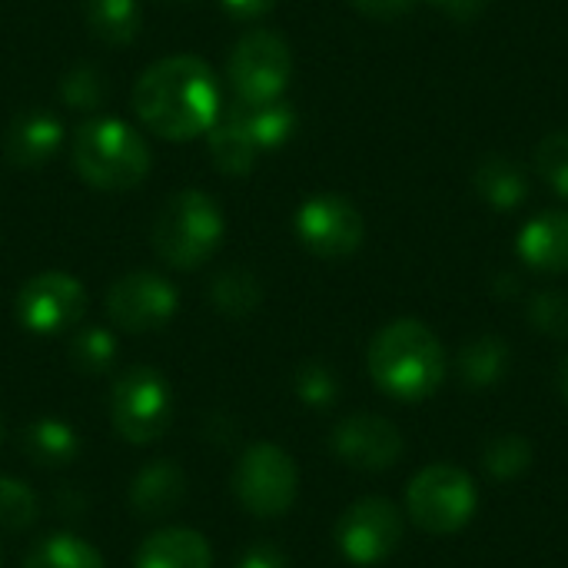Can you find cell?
I'll list each match as a JSON object with an SVG mask.
<instances>
[{
	"label": "cell",
	"mask_w": 568,
	"mask_h": 568,
	"mask_svg": "<svg viewBox=\"0 0 568 568\" xmlns=\"http://www.w3.org/2000/svg\"><path fill=\"white\" fill-rule=\"evenodd\" d=\"M133 110L163 140H193L220 120V83L193 53L163 57L133 87Z\"/></svg>",
	"instance_id": "cell-1"
},
{
	"label": "cell",
	"mask_w": 568,
	"mask_h": 568,
	"mask_svg": "<svg viewBox=\"0 0 568 568\" xmlns=\"http://www.w3.org/2000/svg\"><path fill=\"white\" fill-rule=\"evenodd\" d=\"M369 376L373 383L403 403L433 396L446 376V353L436 333L419 320H396L383 326L369 343Z\"/></svg>",
	"instance_id": "cell-2"
},
{
	"label": "cell",
	"mask_w": 568,
	"mask_h": 568,
	"mask_svg": "<svg viewBox=\"0 0 568 568\" xmlns=\"http://www.w3.org/2000/svg\"><path fill=\"white\" fill-rule=\"evenodd\" d=\"M73 170L93 190L123 193L146 180L153 153L146 140L116 116H93L73 133Z\"/></svg>",
	"instance_id": "cell-3"
},
{
	"label": "cell",
	"mask_w": 568,
	"mask_h": 568,
	"mask_svg": "<svg viewBox=\"0 0 568 568\" xmlns=\"http://www.w3.org/2000/svg\"><path fill=\"white\" fill-rule=\"evenodd\" d=\"M226 233L220 203L203 190L173 193L153 220V250L173 270H200Z\"/></svg>",
	"instance_id": "cell-4"
},
{
	"label": "cell",
	"mask_w": 568,
	"mask_h": 568,
	"mask_svg": "<svg viewBox=\"0 0 568 568\" xmlns=\"http://www.w3.org/2000/svg\"><path fill=\"white\" fill-rule=\"evenodd\" d=\"M230 489L240 509L253 519H280L293 509L300 493L296 459L273 443H253L236 459Z\"/></svg>",
	"instance_id": "cell-5"
},
{
	"label": "cell",
	"mask_w": 568,
	"mask_h": 568,
	"mask_svg": "<svg viewBox=\"0 0 568 568\" xmlns=\"http://www.w3.org/2000/svg\"><path fill=\"white\" fill-rule=\"evenodd\" d=\"M110 423L123 443L150 446L173 423V389L153 366H130L110 389Z\"/></svg>",
	"instance_id": "cell-6"
},
{
	"label": "cell",
	"mask_w": 568,
	"mask_h": 568,
	"mask_svg": "<svg viewBox=\"0 0 568 568\" xmlns=\"http://www.w3.org/2000/svg\"><path fill=\"white\" fill-rule=\"evenodd\" d=\"M406 513L423 532H459L476 513V483L466 469L453 463H433L409 479Z\"/></svg>",
	"instance_id": "cell-7"
},
{
	"label": "cell",
	"mask_w": 568,
	"mask_h": 568,
	"mask_svg": "<svg viewBox=\"0 0 568 568\" xmlns=\"http://www.w3.org/2000/svg\"><path fill=\"white\" fill-rule=\"evenodd\" d=\"M226 77L240 103L280 100L293 77L290 43L273 30H250L233 43Z\"/></svg>",
	"instance_id": "cell-8"
},
{
	"label": "cell",
	"mask_w": 568,
	"mask_h": 568,
	"mask_svg": "<svg viewBox=\"0 0 568 568\" xmlns=\"http://www.w3.org/2000/svg\"><path fill=\"white\" fill-rule=\"evenodd\" d=\"M87 313V290L77 276L47 270L30 276L17 293V320L33 336H57L73 329Z\"/></svg>",
	"instance_id": "cell-9"
},
{
	"label": "cell",
	"mask_w": 568,
	"mask_h": 568,
	"mask_svg": "<svg viewBox=\"0 0 568 568\" xmlns=\"http://www.w3.org/2000/svg\"><path fill=\"white\" fill-rule=\"evenodd\" d=\"M180 310V293L176 286L150 270H136L120 276L106 290V316L116 329L143 336L163 329Z\"/></svg>",
	"instance_id": "cell-10"
},
{
	"label": "cell",
	"mask_w": 568,
	"mask_h": 568,
	"mask_svg": "<svg viewBox=\"0 0 568 568\" xmlns=\"http://www.w3.org/2000/svg\"><path fill=\"white\" fill-rule=\"evenodd\" d=\"M333 539L343 559L353 566H376L389 559L403 542V513L379 496L359 499L339 516Z\"/></svg>",
	"instance_id": "cell-11"
},
{
	"label": "cell",
	"mask_w": 568,
	"mask_h": 568,
	"mask_svg": "<svg viewBox=\"0 0 568 568\" xmlns=\"http://www.w3.org/2000/svg\"><path fill=\"white\" fill-rule=\"evenodd\" d=\"M296 236L313 256L343 260V256H353L363 243V216L346 196L320 193L300 206Z\"/></svg>",
	"instance_id": "cell-12"
},
{
	"label": "cell",
	"mask_w": 568,
	"mask_h": 568,
	"mask_svg": "<svg viewBox=\"0 0 568 568\" xmlns=\"http://www.w3.org/2000/svg\"><path fill=\"white\" fill-rule=\"evenodd\" d=\"M333 453L359 473H386L399 463L403 456V433L396 423L373 416V413H356L346 416L333 429Z\"/></svg>",
	"instance_id": "cell-13"
},
{
	"label": "cell",
	"mask_w": 568,
	"mask_h": 568,
	"mask_svg": "<svg viewBox=\"0 0 568 568\" xmlns=\"http://www.w3.org/2000/svg\"><path fill=\"white\" fill-rule=\"evenodd\" d=\"M186 489L190 479L173 459H153L133 476L126 503L133 516H140L143 523H160L186 503Z\"/></svg>",
	"instance_id": "cell-14"
},
{
	"label": "cell",
	"mask_w": 568,
	"mask_h": 568,
	"mask_svg": "<svg viewBox=\"0 0 568 568\" xmlns=\"http://www.w3.org/2000/svg\"><path fill=\"white\" fill-rule=\"evenodd\" d=\"M60 143H63V123L47 110H30L10 123L3 136V153L13 166L37 170L57 156Z\"/></svg>",
	"instance_id": "cell-15"
},
{
	"label": "cell",
	"mask_w": 568,
	"mask_h": 568,
	"mask_svg": "<svg viewBox=\"0 0 568 568\" xmlns=\"http://www.w3.org/2000/svg\"><path fill=\"white\" fill-rule=\"evenodd\" d=\"M133 568H213V549L203 532L166 526L140 542Z\"/></svg>",
	"instance_id": "cell-16"
},
{
	"label": "cell",
	"mask_w": 568,
	"mask_h": 568,
	"mask_svg": "<svg viewBox=\"0 0 568 568\" xmlns=\"http://www.w3.org/2000/svg\"><path fill=\"white\" fill-rule=\"evenodd\" d=\"M519 256L526 266L532 270H546V273H566L568 270V213L562 210H549L539 213L532 223H526V230L519 233L516 243Z\"/></svg>",
	"instance_id": "cell-17"
},
{
	"label": "cell",
	"mask_w": 568,
	"mask_h": 568,
	"mask_svg": "<svg viewBox=\"0 0 568 568\" xmlns=\"http://www.w3.org/2000/svg\"><path fill=\"white\" fill-rule=\"evenodd\" d=\"M20 453L37 469H63L80 456V436L73 433L70 423L40 416L20 429Z\"/></svg>",
	"instance_id": "cell-18"
},
{
	"label": "cell",
	"mask_w": 568,
	"mask_h": 568,
	"mask_svg": "<svg viewBox=\"0 0 568 568\" xmlns=\"http://www.w3.org/2000/svg\"><path fill=\"white\" fill-rule=\"evenodd\" d=\"M226 116H233L243 126V133L256 143V150H276L296 130V113L283 97L266 100V103H240L236 100L226 110Z\"/></svg>",
	"instance_id": "cell-19"
},
{
	"label": "cell",
	"mask_w": 568,
	"mask_h": 568,
	"mask_svg": "<svg viewBox=\"0 0 568 568\" xmlns=\"http://www.w3.org/2000/svg\"><path fill=\"white\" fill-rule=\"evenodd\" d=\"M206 150H210V163L226 173V176H243L256 166V143L243 133V126L233 116H220L210 133H206Z\"/></svg>",
	"instance_id": "cell-20"
},
{
	"label": "cell",
	"mask_w": 568,
	"mask_h": 568,
	"mask_svg": "<svg viewBox=\"0 0 568 568\" xmlns=\"http://www.w3.org/2000/svg\"><path fill=\"white\" fill-rule=\"evenodd\" d=\"M473 183H476L479 196L489 206H496V210H516L526 200V193H529L526 173L509 156H486L476 166Z\"/></svg>",
	"instance_id": "cell-21"
},
{
	"label": "cell",
	"mask_w": 568,
	"mask_h": 568,
	"mask_svg": "<svg viewBox=\"0 0 568 568\" xmlns=\"http://www.w3.org/2000/svg\"><path fill=\"white\" fill-rule=\"evenodd\" d=\"M83 17H87L90 33L110 47H126L140 33V3L136 0H87Z\"/></svg>",
	"instance_id": "cell-22"
},
{
	"label": "cell",
	"mask_w": 568,
	"mask_h": 568,
	"mask_svg": "<svg viewBox=\"0 0 568 568\" xmlns=\"http://www.w3.org/2000/svg\"><path fill=\"white\" fill-rule=\"evenodd\" d=\"M210 303L230 320H246L263 303V286L246 266H226L210 283Z\"/></svg>",
	"instance_id": "cell-23"
},
{
	"label": "cell",
	"mask_w": 568,
	"mask_h": 568,
	"mask_svg": "<svg viewBox=\"0 0 568 568\" xmlns=\"http://www.w3.org/2000/svg\"><path fill=\"white\" fill-rule=\"evenodd\" d=\"M506 369H509V346H506V339H499L493 333L466 343L459 353V376L473 389H489V386L503 383Z\"/></svg>",
	"instance_id": "cell-24"
},
{
	"label": "cell",
	"mask_w": 568,
	"mask_h": 568,
	"mask_svg": "<svg viewBox=\"0 0 568 568\" xmlns=\"http://www.w3.org/2000/svg\"><path fill=\"white\" fill-rule=\"evenodd\" d=\"M23 568H103V556L73 532H53L27 552Z\"/></svg>",
	"instance_id": "cell-25"
},
{
	"label": "cell",
	"mask_w": 568,
	"mask_h": 568,
	"mask_svg": "<svg viewBox=\"0 0 568 568\" xmlns=\"http://www.w3.org/2000/svg\"><path fill=\"white\" fill-rule=\"evenodd\" d=\"M67 356H70V366L77 373L100 376V373H106L116 363V339L103 326H87V329L73 333V339L67 346Z\"/></svg>",
	"instance_id": "cell-26"
},
{
	"label": "cell",
	"mask_w": 568,
	"mask_h": 568,
	"mask_svg": "<svg viewBox=\"0 0 568 568\" xmlns=\"http://www.w3.org/2000/svg\"><path fill=\"white\" fill-rule=\"evenodd\" d=\"M40 519L37 493L13 476H0V532H27Z\"/></svg>",
	"instance_id": "cell-27"
},
{
	"label": "cell",
	"mask_w": 568,
	"mask_h": 568,
	"mask_svg": "<svg viewBox=\"0 0 568 568\" xmlns=\"http://www.w3.org/2000/svg\"><path fill=\"white\" fill-rule=\"evenodd\" d=\"M483 466L493 479H516L532 466V446L523 436H496L483 449Z\"/></svg>",
	"instance_id": "cell-28"
},
{
	"label": "cell",
	"mask_w": 568,
	"mask_h": 568,
	"mask_svg": "<svg viewBox=\"0 0 568 568\" xmlns=\"http://www.w3.org/2000/svg\"><path fill=\"white\" fill-rule=\"evenodd\" d=\"M60 100H63L70 110L93 113V110L106 100L103 73H100L93 63H77V67H73L70 73H63V80H60Z\"/></svg>",
	"instance_id": "cell-29"
},
{
	"label": "cell",
	"mask_w": 568,
	"mask_h": 568,
	"mask_svg": "<svg viewBox=\"0 0 568 568\" xmlns=\"http://www.w3.org/2000/svg\"><path fill=\"white\" fill-rule=\"evenodd\" d=\"M293 389H296V396H300L306 406L326 409V406H333L336 396H339V379H336V373H333L326 363L310 359V363H303V366L296 369Z\"/></svg>",
	"instance_id": "cell-30"
},
{
	"label": "cell",
	"mask_w": 568,
	"mask_h": 568,
	"mask_svg": "<svg viewBox=\"0 0 568 568\" xmlns=\"http://www.w3.org/2000/svg\"><path fill=\"white\" fill-rule=\"evenodd\" d=\"M536 166L546 183L568 200V133H552L536 146Z\"/></svg>",
	"instance_id": "cell-31"
},
{
	"label": "cell",
	"mask_w": 568,
	"mask_h": 568,
	"mask_svg": "<svg viewBox=\"0 0 568 568\" xmlns=\"http://www.w3.org/2000/svg\"><path fill=\"white\" fill-rule=\"evenodd\" d=\"M529 323L546 336H556V339L568 336V296H562L559 290H546V293L532 296Z\"/></svg>",
	"instance_id": "cell-32"
},
{
	"label": "cell",
	"mask_w": 568,
	"mask_h": 568,
	"mask_svg": "<svg viewBox=\"0 0 568 568\" xmlns=\"http://www.w3.org/2000/svg\"><path fill=\"white\" fill-rule=\"evenodd\" d=\"M236 568H290V559L276 542H253L236 559Z\"/></svg>",
	"instance_id": "cell-33"
},
{
	"label": "cell",
	"mask_w": 568,
	"mask_h": 568,
	"mask_svg": "<svg viewBox=\"0 0 568 568\" xmlns=\"http://www.w3.org/2000/svg\"><path fill=\"white\" fill-rule=\"evenodd\" d=\"M349 3L356 10H363L366 17H376V20H393L413 7V0H349Z\"/></svg>",
	"instance_id": "cell-34"
},
{
	"label": "cell",
	"mask_w": 568,
	"mask_h": 568,
	"mask_svg": "<svg viewBox=\"0 0 568 568\" xmlns=\"http://www.w3.org/2000/svg\"><path fill=\"white\" fill-rule=\"evenodd\" d=\"M220 3H223V10H226L230 17H236V20H256V17H263V13H270L276 0H220Z\"/></svg>",
	"instance_id": "cell-35"
},
{
	"label": "cell",
	"mask_w": 568,
	"mask_h": 568,
	"mask_svg": "<svg viewBox=\"0 0 568 568\" xmlns=\"http://www.w3.org/2000/svg\"><path fill=\"white\" fill-rule=\"evenodd\" d=\"M439 10H446L453 20H476L486 10V0H426Z\"/></svg>",
	"instance_id": "cell-36"
},
{
	"label": "cell",
	"mask_w": 568,
	"mask_h": 568,
	"mask_svg": "<svg viewBox=\"0 0 568 568\" xmlns=\"http://www.w3.org/2000/svg\"><path fill=\"white\" fill-rule=\"evenodd\" d=\"M559 389H562V399L568 403V356L562 359V366H559Z\"/></svg>",
	"instance_id": "cell-37"
},
{
	"label": "cell",
	"mask_w": 568,
	"mask_h": 568,
	"mask_svg": "<svg viewBox=\"0 0 568 568\" xmlns=\"http://www.w3.org/2000/svg\"><path fill=\"white\" fill-rule=\"evenodd\" d=\"M0 446H3V419H0Z\"/></svg>",
	"instance_id": "cell-38"
},
{
	"label": "cell",
	"mask_w": 568,
	"mask_h": 568,
	"mask_svg": "<svg viewBox=\"0 0 568 568\" xmlns=\"http://www.w3.org/2000/svg\"><path fill=\"white\" fill-rule=\"evenodd\" d=\"M0 562H3V556H0Z\"/></svg>",
	"instance_id": "cell-39"
},
{
	"label": "cell",
	"mask_w": 568,
	"mask_h": 568,
	"mask_svg": "<svg viewBox=\"0 0 568 568\" xmlns=\"http://www.w3.org/2000/svg\"><path fill=\"white\" fill-rule=\"evenodd\" d=\"M170 3H176V0H170Z\"/></svg>",
	"instance_id": "cell-40"
}]
</instances>
